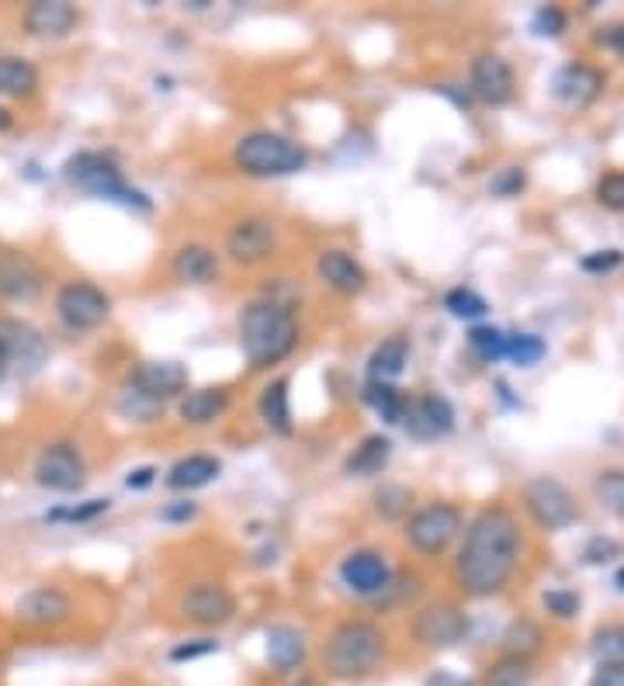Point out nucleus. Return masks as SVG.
<instances>
[{
	"label": "nucleus",
	"mask_w": 624,
	"mask_h": 686,
	"mask_svg": "<svg viewBox=\"0 0 624 686\" xmlns=\"http://www.w3.org/2000/svg\"><path fill=\"white\" fill-rule=\"evenodd\" d=\"M268 663L278 673H292L305 663V638L292 624H278L268 631Z\"/></svg>",
	"instance_id": "nucleus-24"
},
{
	"label": "nucleus",
	"mask_w": 624,
	"mask_h": 686,
	"mask_svg": "<svg viewBox=\"0 0 624 686\" xmlns=\"http://www.w3.org/2000/svg\"><path fill=\"white\" fill-rule=\"evenodd\" d=\"M56 315L60 323L73 333H87L108 323L112 299L91 281H66L56 292Z\"/></svg>",
	"instance_id": "nucleus-6"
},
{
	"label": "nucleus",
	"mask_w": 624,
	"mask_h": 686,
	"mask_svg": "<svg viewBox=\"0 0 624 686\" xmlns=\"http://www.w3.org/2000/svg\"><path fill=\"white\" fill-rule=\"evenodd\" d=\"M596 201L611 208V212H624V174L621 170L601 177V184H596Z\"/></svg>",
	"instance_id": "nucleus-40"
},
{
	"label": "nucleus",
	"mask_w": 624,
	"mask_h": 686,
	"mask_svg": "<svg viewBox=\"0 0 624 686\" xmlns=\"http://www.w3.org/2000/svg\"><path fill=\"white\" fill-rule=\"evenodd\" d=\"M153 475H156V468H136V471L125 479V486H128V489H146V486L153 482Z\"/></svg>",
	"instance_id": "nucleus-52"
},
{
	"label": "nucleus",
	"mask_w": 624,
	"mask_h": 686,
	"mask_svg": "<svg viewBox=\"0 0 624 686\" xmlns=\"http://www.w3.org/2000/svg\"><path fill=\"white\" fill-rule=\"evenodd\" d=\"M590 652L596 666H624V624H607L593 635Z\"/></svg>",
	"instance_id": "nucleus-32"
},
{
	"label": "nucleus",
	"mask_w": 624,
	"mask_h": 686,
	"mask_svg": "<svg viewBox=\"0 0 624 686\" xmlns=\"http://www.w3.org/2000/svg\"><path fill=\"white\" fill-rule=\"evenodd\" d=\"M614 583H617V590L624 593V569H617V575H614Z\"/></svg>",
	"instance_id": "nucleus-56"
},
{
	"label": "nucleus",
	"mask_w": 624,
	"mask_h": 686,
	"mask_svg": "<svg viewBox=\"0 0 624 686\" xmlns=\"http://www.w3.org/2000/svg\"><path fill=\"white\" fill-rule=\"evenodd\" d=\"M212 652H219V642H212V638H198V642H188V645H177V648L170 652V658H174V663H191V658L212 655Z\"/></svg>",
	"instance_id": "nucleus-45"
},
{
	"label": "nucleus",
	"mask_w": 624,
	"mask_h": 686,
	"mask_svg": "<svg viewBox=\"0 0 624 686\" xmlns=\"http://www.w3.org/2000/svg\"><path fill=\"white\" fill-rule=\"evenodd\" d=\"M524 679H528V666L520 663V658H513V663H503L497 669V676H492V683H497V686H524Z\"/></svg>",
	"instance_id": "nucleus-47"
},
{
	"label": "nucleus",
	"mask_w": 624,
	"mask_h": 686,
	"mask_svg": "<svg viewBox=\"0 0 624 686\" xmlns=\"http://www.w3.org/2000/svg\"><path fill=\"white\" fill-rule=\"evenodd\" d=\"M45 274L39 263L14 247H0V299L14 305H29L42 295Z\"/></svg>",
	"instance_id": "nucleus-10"
},
{
	"label": "nucleus",
	"mask_w": 624,
	"mask_h": 686,
	"mask_svg": "<svg viewBox=\"0 0 624 686\" xmlns=\"http://www.w3.org/2000/svg\"><path fill=\"white\" fill-rule=\"evenodd\" d=\"M101 513H108V499H91L84 507H60V510H49L45 520L49 523H84V520H94Z\"/></svg>",
	"instance_id": "nucleus-39"
},
{
	"label": "nucleus",
	"mask_w": 624,
	"mask_h": 686,
	"mask_svg": "<svg viewBox=\"0 0 624 686\" xmlns=\"http://www.w3.org/2000/svg\"><path fill=\"white\" fill-rule=\"evenodd\" d=\"M420 590H424V579H420V575H403L399 583H396V579H388V586H385V593H382L378 600H382V603H406V600L420 596Z\"/></svg>",
	"instance_id": "nucleus-42"
},
{
	"label": "nucleus",
	"mask_w": 624,
	"mask_h": 686,
	"mask_svg": "<svg viewBox=\"0 0 624 686\" xmlns=\"http://www.w3.org/2000/svg\"><path fill=\"white\" fill-rule=\"evenodd\" d=\"M87 479V465L73 444H49L35 458V482L52 492H76Z\"/></svg>",
	"instance_id": "nucleus-11"
},
{
	"label": "nucleus",
	"mask_w": 624,
	"mask_h": 686,
	"mask_svg": "<svg viewBox=\"0 0 624 686\" xmlns=\"http://www.w3.org/2000/svg\"><path fill=\"white\" fill-rule=\"evenodd\" d=\"M128 388H133L139 399L149 403H164L174 399L188 388V367L177 361H149L139 364L133 375H128Z\"/></svg>",
	"instance_id": "nucleus-16"
},
{
	"label": "nucleus",
	"mask_w": 624,
	"mask_h": 686,
	"mask_svg": "<svg viewBox=\"0 0 624 686\" xmlns=\"http://www.w3.org/2000/svg\"><path fill=\"white\" fill-rule=\"evenodd\" d=\"M520 188H524V170H517V167L503 170L497 180H492V195H503V198L517 195Z\"/></svg>",
	"instance_id": "nucleus-48"
},
{
	"label": "nucleus",
	"mask_w": 624,
	"mask_h": 686,
	"mask_svg": "<svg viewBox=\"0 0 624 686\" xmlns=\"http://www.w3.org/2000/svg\"><path fill=\"white\" fill-rule=\"evenodd\" d=\"M385 655V635L372 621H344L333 627V635L323 648V669L333 679H364L372 676Z\"/></svg>",
	"instance_id": "nucleus-3"
},
{
	"label": "nucleus",
	"mask_w": 624,
	"mask_h": 686,
	"mask_svg": "<svg viewBox=\"0 0 624 686\" xmlns=\"http://www.w3.org/2000/svg\"><path fill=\"white\" fill-rule=\"evenodd\" d=\"M544 611H549L552 617H559V621L576 617V611H580V593H572V590H549V593H544Z\"/></svg>",
	"instance_id": "nucleus-41"
},
{
	"label": "nucleus",
	"mask_w": 624,
	"mask_h": 686,
	"mask_svg": "<svg viewBox=\"0 0 624 686\" xmlns=\"http://www.w3.org/2000/svg\"><path fill=\"white\" fill-rule=\"evenodd\" d=\"M596 42H601L604 49H611V52H617V56H624V21L607 24V29L596 32Z\"/></svg>",
	"instance_id": "nucleus-49"
},
{
	"label": "nucleus",
	"mask_w": 624,
	"mask_h": 686,
	"mask_svg": "<svg viewBox=\"0 0 624 686\" xmlns=\"http://www.w3.org/2000/svg\"><path fill=\"white\" fill-rule=\"evenodd\" d=\"M364 403H368L385 424H403V413H406V395L393 385L385 382H368V388H364Z\"/></svg>",
	"instance_id": "nucleus-31"
},
{
	"label": "nucleus",
	"mask_w": 624,
	"mask_h": 686,
	"mask_svg": "<svg viewBox=\"0 0 624 686\" xmlns=\"http://www.w3.org/2000/svg\"><path fill=\"white\" fill-rule=\"evenodd\" d=\"M593 492L604 503V510H611L614 517H624V468H607L596 475Z\"/></svg>",
	"instance_id": "nucleus-34"
},
{
	"label": "nucleus",
	"mask_w": 624,
	"mask_h": 686,
	"mask_svg": "<svg viewBox=\"0 0 624 686\" xmlns=\"http://www.w3.org/2000/svg\"><path fill=\"white\" fill-rule=\"evenodd\" d=\"M524 503H528V513L534 517V523L544 527V531H562V527L576 520V503H572L569 489L562 482L549 479V475L528 482Z\"/></svg>",
	"instance_id": "nucleus-9"
},
{
	"label": "nucleus",
	"mask_w": 624,
	"mask_h": 686,
	"mask_svg": "<svg viewBox=\"0 0 624 686\" xmlns=\"http://www.w3.org/2000/svg\"><path fill=\"white\" fill-rule=\"evenodd\" d=\"M465 631H468V617L451 603L424 606L413 621V638L424 648H451L465 638Z\"/></svg>",
	"instance_id": "nucleus-15"
},
{
	"label": "nucleus",
	"mask_w": 624,
	"mask_h": 686,
	"mask_svg": "<svg viewBox=\"0 0 624 686\" xmlns=\"http://www.w3.org/2000/svg\"><path fill=\"white\" fill-rule=\"evenodd\" d=\"M226 406H229L226 388H198L180 399V419L191 427H205V424H216V419L226 413Z\"/></svg>",
	"instance_id": "nucleus-26"
},
{
	"label": "nucleus",
	"mask_w": 624,
	"mask_h": 686,
	"mask_svg": "<svg viewBox=\"0 0 624 686\" xmlns=\"http://www.w3.org/2000/svg\"><path fill=\"white\" fill-rule=\"evenodd\" d=\"M565 29V14L559 8H541L534 14V32L538 35H559Z\"/></svg>",
	"instance_id": "nucleus-46"
},
{
	"label": "nucleus",
	"mask_w": 624,
	"mask_h": 686,
	"mask_svg": "<svg viewBox=\"0 0 624 686\" xmlns=\"http://www.w3.org/2000/svg\"><path fill=\"white\" fill-rule=\"evenodd\" d=\"M195 513H198L195 503H174V507L164 510V520H191Z\"/></svg>",
	"instance_id": "nucleus-53"
},
{
	"label": "nucleus",
	"mask_w": 624,
	"mask_h": 686,
	"mask_svg": "<svg viewBox=\"0 0 624 686\" xmlns=\"http://www.w3.org/2000/svg\"><path fill=\"white\" fill-rule=\"evenodd\" d=\"M341 579H344V586L351 593L378 600L385 593V586H388V579H393V569H388L382 551L361 548V551H354V555H347L341 562Z\"/></svg>",
	"instance_id": "nucleus-17"
},
{
	"label": "nucleus",
	"mask_w": 624,
	"mask_h": 686,
	"mask_svg": "<svg viewBox=\"0 0 624 686\" xmlns=\"http://www.w3.org/2000/svg\"><path fill=\"white\" fill-rule=\"evenodd\" d=\"M388 458H393V440L382 434H372V437H364L357 451L347 458V475L368 479V475H378L388 465Z\"/></svg>",
	"instance_id": "nucleus-28"
},
{
	"label": "nucleus",
	"mask_w": 624,
	"mask_h": 686,
	"mask_svg": "<svg viewBox=\"0 0 624 686\" xmlns=\"http://www.w3.org/2000/svg\"><path fill=\"white\" fill-rule=\"evenodd\" d=\"M8 378V361H4V351H0V382Z\"/></svg>",
	"instance_id": "nucleus-55"
},
{
	"label": "nucleus",
	"mask_w": 624,
	"mask_h": 686,
	"mask_svg": "<svg viewBox=\"0 0 624 686\" xmlns=\"http://www.w3.org/2000/svg\"><path fill=\"white\" fill-rule=\"evenodd\" d=\"M260 419L268 424V430L281 434V437H289L292 434V406H289V382L278 378L271 382L264 392H260Z\"/></svg>",
	"instance_id": "nucleus-27"
},
{
	"label": "nucleus",
	"mask_w": 624,
	"mask_h": 686,
	"mask_svg": "<svg viewBox=\"0 0 624 686\" xmlns=\"http://www.w3.org/2000/svg\"><path fill=\"white\" fill-rule=\"evenodd\" d=\"M299 343L295 312L281 302H250L240 315V347L253 367L284 361Z\"/></svg>",
	"instance_id": "nucleus-2"
},
{
	"label": "nucleus",
	"mask_w": 624,
	"mask_h": 686,
	"mask_svg": "<svg viewBox=\"0 0 624 686\" xmlns=\"http://www.w3.org/2000/svg\"><path fill=\"white\" fill-rule=\"evenodd\" d=\"M316 271H320V281L333 288L336 295H361L364 284H368L364 268L344 250H323L316 260Z\"/></svg>",
	"instance_id": "nucleus-21"
},
{
	"label": "nucleus",
	"mask_w": 624,
	"mask_h": 686,
	"mask_svg": "<svg viewBox=\"0 0 624 686\" xmlns=\"http://www.w3.org/2000/svg\"><path fill=\"white\" fill-rule=\"evenodd\" d=\"M274 250H278V229L271 219L247 216L226 232V253L237 263H243V268H257V263L271 260Z\"/></svg>",
	"instance_id": "nucleus-12"
},
{
	"label": "nucleus",
	"mask_w": 624,
	"mask_h": 686,
	"mask_svg": "<svg viewBox=\"0 0 624 686\" xmlns=\"http://www.w3.org/2000/svg\"><path fill=\"white\" fill-rule=\"evenodd\" d=\"M39 91V70L21 56H0V94L32 97Z\"/></svg>",
	"instance_id": "nucleus-30"
},
{
	"label": "nucleus",
	"mask_w": 624,
	"mask_h": 686,
	"mask_svg": "<svg viewBox=\"0 0 624 686\" xmlns=\"http://www.w3.org/2000/svg\"><path fill=\"white\" fill-rule=\"evenodd\" d=\"M0 351H4L8 372L35 375L49 361V340L35 323L18 320V315H0Z\"/></svg>",
	"instance_id": "nucleus-8"
},
{
	"label": "nucleus",
	"mask_w": 624,
	"mask_h": 686,
	"mask_svg": "<svg viewBox=\"0 0 624 686\" xmlns=\"http://www.w3.org/2000/svg\"><path fill=\"white\" fill-rule=\"evenodd\" d=\"M517 559H520V531L513 513L503 507H489L468 527L455 562V579L476 600L497 596L510 583Z\"/></svg>",
	"instance_id": "nucleus-1"
},
{
	"label": "nucleus",
	"mask_w": 624,
	"mask_h": 686,
	"mask_svg": "<svg viewBox=\"0 0 624 686\" xmlns=\"http://www.w3.org/2000/svg\"><path fill=\"white\" fill-rule=\"evenodd\" d=\"M468 347H472L482 361H500L507 354V333L497 326H476L468 333Z\"/></svg>",
	"instance_id": "nucleus-36"
},
{
	"label": "nucleus",
	"mask_w": 624,
	"mask_h": 686,
	"mask_svg": "<svg viewBox=\"0 0 624 686\" xmlns=\"http://www.w3.org/2000/svg\"><path fill=\"white\" fill-rule=\"evenodd\" d=\"M219 274V257L205 243H188L174 253V278L185 284H208Z\"/></svg>",
	"instance_id": "nucleus-23"
},
{
	"label": "nucleus",
	"mask_w": 624,
	"mask_h": 686,
	"mask_svg": "<svg viewBox=\"0 0 624 686\" xmlns=\"http://www.w3.org/2000/svg\"><path fill=\"white\" fill-rule=\"evenodd\" d=\"M590 686H624V666H596Z\"/></svg>",
	"instance_id": "nucleus-50"
},
{
	"label": "nucleus",
	"mask_w": 624,
	"mask_h": 686,
	"mask_svg": "<svg viewBox=\"0 0 624 686\" xmlns=\"http://www.w3.org/2000/svg\"><path fill=\"white\" fill-rule=\"evenodd\" d=\"M503 648H507L513 658H520V663H524L528 655H534V652L541 648V627H538L534 621H528V617L513 621V624L507 627V635H503Z\"/></svg>",
	"instance_id": "nucleus-33"
},
{
	"label": "nucleus",
	"mask_w": 624,
	"mask_h": 686,
	"mask_svg": "<svg viewBox=\"0 0 624 686\" xmlns=\"http://www.w3.org/2000/svg\"><path fill=\"white\" fill-rule=\"evenodd\" d=\"M409 503H413V492L406 486H382L375 492V510L385 520H403L409 513Z\"/></svg>",
	"instance_id": "nucleus-37"
},
{
	"label": "nucleus",
	"mask_w": 624,
	"mask_h": 686,
	"mask_svg": "<svg viewBox=\"0 0 624 686\" xmlns=\"http://www.w3.org/2000/svg\"><path fill=\"white\" fill-rule=\"evenodd\" d=\"M601 91H604V73L586 63H569L555 76V97L569 104V108H586Z\"/></svg>",
	"instance_id": "nucleus-22"
},
{
	"label": "nucleus",
	"mask_w": 624,
	"mask_h": 686,
	"mask_svg": "<svg viewBox=\"0 0 624 686\" xmlns=\"http://www.w3.org/2000/svg\"><path fill=\"white\" fill-rule=\"evenodd\" d=\"M617 555H621V544L611 541V538H593V541L586 544V551H583V559H586L590 565L611 562V559H617Z\"/></svg>",
	"instance_id": "nucleus-44"
},
{
	"label": "nucleus",
	"mask_w": 624,
	"mask_h": 686,
	"mask_svg": "<svg viewBox=\"0 0 624 686\" xmlns=\"http://www.w3.org/2000/svg\"><path fill=\"white\" fill-rule=\"evenodd\" d=\"M309 160V153L278 132H250L232 149V164L250 177H284L299 174Z\"/></svg>",
	"instance_id": "nucleus-5"
},
{
	"label": "nucleus",
	"mask_w": 624,
	"mask_h": 686,
	"mask_svg": "<svg viewBox=\"0 0 624 686\" xmlns=\"http://www.w3.org/2000/svg\"><path fill=\"white\" fill-rule=\"evenodd\" d=\"M14 614L29 627H56L73 614V600L60 586H35L14 603Z\"/></svg>",
	"instance_id": "nucleus-18"
},
{
	"label": "nucleus",
	"mask_w": 624,
	"mask_h": 686,
	"mask_svg": "<svg viewBox=\"0 0 624 686\" xmlns=\"http://www.w3.org/2000/svg\"><path fill=\"white\" fill-rule=\"evenodd\" d=\"M406 357H409V343L406 336H393V340H385L382 347H375V354L368 357V378L372 382H393L403 375V367H406Z\"/></svg>",
	"instance_id": "nucleus-29"
},
{
	"label": "nucleus",
	"mask_w": 624,
	"mask_h": 686,
	"mask_svg": "<svg viewBox=\"0 0 624 686\" xmlns=\"http://www.w3.org/2000/svg\"><path fill=\"white\" fill-rule=\"evenodd\" d=\"M309 686H312V683H309Z\"/></svg>",
	"instance_id": "nucleus-57"
},
{
	"label": "nucleus",
	"mask_w": 624,
	"mask_h": 686,
	"mask_svg": "<svg viewBox=\"0 0 624 686\" xmlns=\"http://www.w3.org/2000/svg\"><path fill=\"white\" fill-rule=\"evenodd\" d=\"M427 686H476V683H472V679H465V676H458V673L440 669V673H434V676L427 679Z\"/></svg>",
	"instance_id": "nucleus-51"
},
{
	"label": "nucleus",
	"mask_w": 624,
	"mask_h": 686,
	"mask_svg": "<svg viewBox=\"0 0 624 686\" xmlns=\"http://www.w3.org/2000/svg\"><path fill=\"white\" fill-rule=\"evenodd\" d=\"M445 309H448L451 315H458V320H479V315H486V312H489L486 299H482V295H476L472 288H455V292H448Z\"/></svg>",
	"instance_id": "nucleus-38"
},
{
	"label": "nucleus",
	"mask_w": 624,
	"mask_h": 686,
	"mask_svg": "<svg viewBox=\"0 0 624 686\" xmlns=\"http://www.w3.org/2000/svg\"><path fill=\"white\" fill-rule=\"evenodd\" d=\"M76 21H81V11L70 0H35L21 14L24 32L35 39H63L76 29Z\"/></svg>",
	"instance_id": "nucleus-19"
},
{
	"label": "nucleus",
	"mask_w": 624,
	"mask_h": 686,
	"mask_svg": "<svg viewBox=\"0 0 624 686\" xmlns=\"http://www.w3.org/2000/svg\"><path fill=\"white\" fill-rule=\"evenodd\" d=\"M513 70L497 52H486L472 63V94L486 104H507L513 97Z\"/></svg>",
	"instance_id": "nucleus-20"
},
{
	"label": "nucleus",
	"mask_w": 624,
	"mask_h": 686,
	"mask_svg": "<svg viewBox=\"0 0 624 686\" xmlns=\"http://www.w3.org/2000/svg\"><path fill=\"white\" fill-rule=\"evenodd\" d=\"M66 180L73 188H81L91 198L101 201H115L122 208H139V212H149V198L136 188H128L118 164L104 153H76L66 164Z\"/></svg>",
	"instance_id": "nucleus-4"
},
{
	"label": "nucleus",
	"mask_w": 624,
	"mask_h": 686,
	"mask_svg": "<svg viewBox=\"0 0 624 686\" xmlns=\"http://www.w3.org/2000/svg\"><path fill=\"white\" fill-rule=\"evenodd\" d=\"M8 128H11V112L0 104V132H8Z\"/></svg>",
	"instance_id": "nucleus-54"
},
{
	"label": "nucleus",
	"mask_w": 624,
	"mask_h": 686,
	"mask_svg": "<svg viewBox=\"0 0 624 686\" xmlns=\"http://www.w3.org/2000/svg\"><path fill=\"white\" fill-rule=\"evenodd\" d=\"M403 427L416 440H440L455 430V406L445 399V395L427 392V395H420V399L406 403Z\"/></svg>",
	"instance_id": "nucleus-14"
},
{
	"label": "nucleus",
	"mask_w": 624,
	"mask_h": 686,
	"mask_svg": "<svg viewBox=\"0 0 624 686\" xmlns=\"http://www.w3.org/2000/svg\"><path fill=\"white\" fill-rule=\"evenodd\" d=\"M461 531V510L455 503H430L416 510L406 523V541L420 551V555H445L448 544Z\"/></svg>",
	"instance_id": "nucleus-7"
},
{
	"label": "nucleus",
	"mask_w": 624,
	"mask_h": 686,
	"mask_svg": "<svg viewBox=\"0 0 624 686\" xmlns=\"http://www.w3.org/2000/svg\"><path fill=\"white\" fill-rule=\"evenodd\" d=\"M621 260H624L621 250H596V253L583 257V271L586 274H607V271L621 268Z\"/></svg>",
	"instance_id": "nucleus-43"
},
{
	"label": "nucleus",
	"mask_w": 624,
	"mask_h": 686,
	"mask_svg": "<svg viewBox=\"0 0 624 686\" xmlns=\"http://www.w3.org/2000/svg\"><path fill=\"white\" fill-rule=\"evenodd\" d=\"M180 614L198 627H222L237 614V600L222 583H195L180 596Z\"/></svg>",
	"instance_id": "nucleus-13"
},
{
	"label": "nucleus",
	"mask_w": 624,
	"mask_h": 686,
	"mask_svg": "<svg viewBox=\"0 0 624 686\" xmlns=\"http://www.w3.org/2000/svg\"><path fill=\"white\" fill-rule=\"evenodd\" d=\"M544 340L541 336H531V333H517V336H507V354L517 367H534L541 357H544Z\"/></svg>",
	"instance_id": "nucleus-35"
},
{
	"label": "nucleus",
	"mask_w": 624,
	"mask_h": 686,
	"mask_svg": "<svg viewBox=\"0 0 624 686\" xmlns=\"http://www.w3.org/2000/svg\"><path fill=\"white\" fill-rule=\"evenodd\" d=\"M219 458L212 455H188V458H180L170 471H167V486L177 489V492H185V489H201L208 486L212 479H219Z\"/></svg>",
	"instance_id": "nucleus-25"
}]
</instances>
